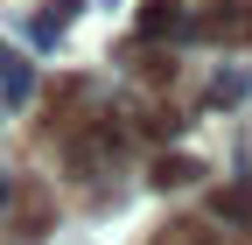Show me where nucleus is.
<instances>
[{
	"instance_id": "1",
	"label": "nucleus",
	"mask_w": 252,
	"mask_h": 245,
	"mask_svg": "<svg viewBox=\"0 0 252 245\" xmlns=\"http://www.w3.org/2000/svg\"><path fill=\"white\" fill-rule=\"evenodd\" d=\"M210 210H217V217H231V224H252V189H245V182H238V189H217Z\"/></svg>"
},
{
	"instance_id": "2",
	"label": "nucleus",
	"mask_w": 252,
	"mask_h": 245,
	"mask_svg": "<svg viewBox=\"0 0 252 245\" xmlns=\"http://www.w3.org/2000/svg\"><path fill=\"white\" fill-rule=\"evenodd\" d=\"M147 245H210V231H203L196 217H182V224H168V231H154Z\"/></svg>"
},
{
	"instance_id": "3",
	"label": "nucleus",
	"mask_w": 252,
	"mask_h": 245,
	"mask_svg": "<svg viewBox=\"0 0 252 245\" xmlns=\"http://www.w3.org/2000/svg\"><path fill=\"white\" fill-rule=\"evenodd\" d=\"M189 175H196V161H161V168H154L161 189H175V182H189Z\"/></svg>"
}]
</instances>
